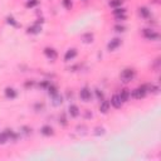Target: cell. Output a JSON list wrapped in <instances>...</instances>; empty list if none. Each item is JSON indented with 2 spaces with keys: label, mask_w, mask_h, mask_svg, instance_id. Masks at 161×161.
Returning a JSON list of instances; mask_svg holds the SVG:
<instances>
[{
  "label": "cell",
  "mask_w": 161,
  "mask_h": 161,
  "mask_svg": "<svg viewBox=\"0 0 161 161\" xmlns=\"http://www.w3.org/2000/svg\"><path fill=\"white\" fill-rule=\"evenodd\" d=\"M135 75H136V70H135V69H132V68H125V69L121 72L120 78H121L122 82L127 83V82H131V80L135 78Z\"/></svg>",
  "instance_id": "6da1fadb"
},
{
  "label": "cell",
  "mask_w": 161,
  "mask_h": 161,
  "mask_svg": "<svg viewBox=\"0 0 161 161\" xmlns=\"http://www.w3.org/2000/svg\"><path fill=\"white\" fill-rule=\"evenodd\" d=\"M146 93H147V88H146V84H142V86L135 88L134 91H132L131 96L134 97L135 99H141L146 96Z\"/></svg>",
  "instance_id": "7a4b0ae2"
},
{
  "label": "cell",
  "mask_w": 161,
  "mask_h": 161,
  "mask_svg": "<svg viewBox=\"0 0 161 161\" xmlns=\"http://www.w3.org/2000/svg\"><path fill=\"white\" fill-rule=\"evenodd\" d=\"M79 97H80V99H82L83 102H89L92 99L91 89H89L88 87H83L82 89H80V92H79Z\"/></svg>",
  "instance_id": "3957f363"
},
{
  "label": "cell",
  "mask_w": 161,
  "mask_h": 161,
  "mask_svg": "<svg viewBox=\"0 0 161 161\" xmlns=\"http://www.w3.org/2000/svg\"><path fill=\"white\" fill-rule=\"evenodd\" d=\"M142 34H144V37L147 40H157L159 38H160V35L155 30H152V29H144L142 30Z\"/></svg>",
  "instance_id": "277c9868"
},
{
  "label": "cell",
  "mask_w": 161,
  "mask_h": 161,
  "mask_svg": "<svg viewBox=\"0 0 161 161\" xmlns=\"http://www.w3.org/2000/svg\"><path fill=\"white\" fill-rule=\"evenodd\" d=\"M121 44H122V40L120 39V38H113V39L110 42V43H108L107 49L110 50V52H113V50H116Z\"/></svg>",
  "instance_id": "5b68a950"
},
{
  "label": "cell",
  "mask_w": 161,
  "mask_h": 161,
  "mask_svg": "<svg viewBox=\"0 0 161 161\" xmlns=\"http://www.w3.org/2000/svg\"><path fill=\"white\" fill-rule=\"evenodd\" d=\"M44 54L47 55V58L50 59V60H55L57 57H58L57 50L54 48H50V47H47V48H44Z\"/></svg>",
  "instance_id": "8992f818"
},
{
  "label": "cell",
  "mask_w": 161,
  "mask_h": 161,
  "mask_svg": "<svg viewBox=\"0 0 161 161\" xmlns=\"http://www.w3.org/2000/svg\"><path fill=\"white\" fill-rule=\"evenodd\" d=\"M75 57H77V49H75V48H70V49H68L67 52H65L64 60H65V62H69V60H73Z\"/></svg>",
  "instance_id": "52a82bcc"
},
{
  "label": "cell",
  "mask_w": 161,
  "mask_h": 161,
  "mask_svg": "<svg viewBox=\"0 0 161 161\" xmlns=\"http://www.w3.org/2000/svg\"><path fill=\"white\" fill-rule=\"evenodd\" d=\"M110 103H111V105L115 107V108H121L122 105H124V102L121 101V98H120V96H118V94H113Z\"/></svg>",
  "instance_id": "ba28073f"
},
{
  "label": "cell",
  "mask_w": 161,
  "mask_h": 161,
  "mask_svg": "<svg viewBox=\"0 0 161 161\" xmlns=\"http://www.w3.org/2000/svg\"><path fill=\"white\" fill-rule=\"evenodd\" d=\"M40 134L44 135V136H53L54 135V130H53V127H52V126L45 125V126H43L40 129Z\"/></svg>",
  "instance_id": "9c48e42d"
},
{
  "label": "cell",
  "mask_w": 161,
  "mask_h": 161,
  "mask_svg": "<svg viewBox=\"0 0 161 161\" xmlns=\"http://www.w3.org/2000/svg\"><path fill=\"white\" fill-rule=\"evenodd\" d=\"M110 106H111L110 101L103 99V101H101V105H99V112H101V113H107L108 111H110Z\"/></svg>",
  "instance_id": "30bf717a"
},
{
  "label": "cell",
  "mask_w": 161,
  "mask_h": 161,
  "mask_svg": "<svg viewBox=\"0 0 161 161\" xmlns=\"http://www.w3.org/2000/svg\"><path fill=\"white\" fill-rule=\"evenodd\" d=\"M120 96V98H121V101L122 102H127L130 99V97H131V92H130V89H127V88H124L121 91V93L118 94Z\"/></svg>",
  "instance_id": "8fae6325"
},
{
  "label": "cell",
  "mask_w": 161,
  "mask_h": 161,
  "mask_svg": "<svg viewBox=\"0 0 161 161\" xmlns=\"http://www.w3.org/2000/svg\"><path fill=\"white\" fill-rule=\"evenodd\" d=\"M17 96H18V92H17L14 88H12V87H6V88H5V97H6V98L14 99Z\"/></svg>",
  "instance_id": "7c38bea8"
},
{
  "label": "cell",
  "mask_w": 161,
  "mask_h": 161,
  "mask_svg": "<svg viewBox=\"0 0 161 161\" xmlns=\"http://www.w3.org/2000/svg\"><path fill=\"white\" fill-rule=\"evenodd\" d=\"M68 112H69L70 117H78L79 116V108H78V106H75V105H70L68 107Z\"/></svg>",
  "instance_id": "4fadbf2b"
},
{
  "label": "cell",
  "mask_w": 161,
  "mask_h": 161,
  "mask_svg": "<svg viewBox=\"0 0 161 161\" xmlns=\"http://www.w3.org/2000/svg\"><path fill=\"white\" fill-rule=\"evenodd\" d=\"M42 32V27L38 24V23H35V24H33L32 27L28 28V33L29 34H38V33Z\"/></svg>",
  "instance_id": "5bb4252c"
},
{
  "label": "cell",
  "mask_w": 161,
  "mask_h": 161,
  "mask_svg": "<svg viewBox=\"0 0 161 161\" xmlns=\"http://www.w3.org/2000/svg\"><path fill=\"white\" fill-rule=\"evenodd\" d=\"M52 98H53V105L54 106H59L60 103L63 102V97L60 96L59 93H57V94H54V96H52Z\"/></svg>",
  "instance_id": "9a60e30c"
},
{
  "label": "cell",
  "mask_w": 161,
  "mask_h": 161,
  "mask_svg": "<svg viewBox=\"0 0 161 161\" xmlns=\"http://www.w3.org/2000/svg\"><path fill=\"white\" fill-rule=\"evenodd\" d=\"M139 14L142 18H149L150 17V10L147 8H145V6H141L140 9H139Z\"/></svg>",
  "instance_id": "2e32d148"
},
{
  "label": "cell",
  "mask_w": 161,
  "mask_h": 161,
  "mask_svg": "<svg viewBox=\"0 0 161 161\" xmlns=\"http://www.w3.org/2000/svg\"><path fill=\"white\" fill-rule=\"evenodd\" d=\"M47 91H48L49 96H54V94L58 93V89H57V87L54 86V84H49V86L47 87Z\"/></svg>",
  "instance_id": "e0dca14e"
},
{
  "label": "cell",
  "mask_w": 161,
  "mask_h": 161,
  "mask_svg": "<svg viewBox=\"0 0 161 161\" xmlns=\"http://www.w3.org/2000/svg\"><path fill=\"white\" fill-rule=\"evenodd\" d=\"M108 4H110L111 8H120V6H122V4H124V0H111Z\"/></svg>",
  "instance_id": "ac0fdd59"
},
{
  "label": "cell",
  "mask_w": 161,
  "mask_h": 161,
  "mask_svg": "<svg viewBox=\"0 0 161 161\" xmlns=\"http://www.w3.org/2000/svg\"><path fill=\"white\" fill-rule=\"evenodd\" d=\"M82 39L86 42V43H91V42L93 40V34L92 33H86V34L82 35Z\"/></svg>",
  "instance_id": "d6986e66"
},
{
  "label": "cell",
  "mask_w": 161,
  "mask_h": 161,
  "mask_svg": "<svg viewBox=\"0 0 161 161\" xmlns=\"http://www.w3.org/2000/svg\"><path fill=\"white\" fill-rule=\"evenodd\" d=\"M146 88H147V92H152V93L159 92V87L155 86V84H146Z\"/></svg>",
  "instance_id": "ffe728a7"
},
{
  "label": "cell",
  "mask_w": 161,
  "mask_h": 161,
  "mask_svg": "<svg viewBox=\"0 0 161 161\" xmlns=\"http://www.w3.org/2000/svg\"><path fill=\"white\" fill-rule=\"evenodd\" d=\"M94 93H96V97H97L98 101H103V99H105V94H103V92L101 91V89L96 88L94 89Z\"/></svg>",
  "instance_id": "44dd1931"
},
{
  "label": "cell",
  "mask_w": 161,
  "mask_h": 161,
  "mask_svg": "<svg viewBox=\"0 0 161 161\" xmlns=\"http://www.w3.org/2000/svg\"><path fill=\"white\" fill-rule=\"evenodd\" d=\"M39 4V0H28L27 1V8H34Z\"/></svg>",
  "instance_id": "7402d4cb"
},
{
  "label": "cell",
  "mask_w": 161,
  "mask_h": 161,
  "mask_svg": "<svg viewBox=\"0 0 161 161\" xmlns=\"http://www.w3.org/2000/svg\"><path fill=\"white\" fill-rule=\"evenodd\" d=\"M120 14H126V9L125 8H115L113 10V15H120Z\"/></svg>",
  "instance_id": "603a6c76"
},
{
  "label": "cell",
  "mask_w": 161,
  "mask_h": 161,
  "mask_svg": "<svg viewBox=\"0 0 161 161\" xmlns=\"http://www.w3.org/2000/svg\"><path fill=\"white\" fill-rule=\"evenodd\" d=\"M8 140L9 139H8V136H6L5 132H1V134H0V144H5Z\"/></svg>",
  "instance_id": "cb8c5ba5"
},
{
  "label": "cell",
  "mask_w": 161,
  "mask_h": 161,
  "mask_svg": "<svg viewBox=\"0 0 161 161\" xmlns=\"http://www.w3.org/2000/svg\"><path fill=\"white\" fill-rule=\"evenodd\" d=\"M63 5L65 9H72V1L70 0H63Z\"/></svg>",
  "instance_id": "d4e9b609"
},
{
  "label": "cell",
  "mask_w": 161,
  "mask_h": 161,
  "mask_svg": "<svg viewBox=\"0 0 161 161\" xmlns=\"http://www.w3.org/2000/svg\"><path fill=\"white\" fill-rule=\"evenodd\" d=\"M115 18H116L117 22H122V20H125V19H126V14H120V15H115Z\"/></svg>",
  "instance_id": "484cf974"
},
{
  "label": "cell",
  "mask_w": 161,
  "mask_h": 161,
  "mask_svg": "<svg viewBox=\"0 0 161 161\" xmlns=\"http://www.w3.org/2000/svg\"><path fill=\"white\" fill-rule=\"evenodd\" d=\"M125 29H126V28H125L124 25H120V24H118V25H115V30H116V32L122 33V32H125Z\"/></svg>",
  "instance_id": "4316f807"
},
{
  "label": "cell",
  "mask_w": 161,
  "mask_h": 161,
  "mask_svg": "<svg viewBox=\"0 0 161 161\" xmlns=\"http://www.w3.org/2000/svg\"><path fill=\"white\" fill-rule=\"evenodd\" d=\"M8 23H9V24H13L14 27L17 25V22H15V19H14L13 17H8Z\"/></svg>",
  "instance_id": "83f0119b"
},
{
  "label": "cell",
  "mask_w": 161,
  "mask_h": 161,
  "mask_svg": "<svg viewBox=\"0 0 161 161\" xmlns=\"http://www.w3.org/2000/svg\"><path fill=\"white\" fill-rule=\"evenodd\" d=\"M59 122H60V124H62L63 126H65V125H67V120H65V117H64V115H62V118H60V117H59Z\"/></svg>",
  "instance_id": "f1b7e54d"
}]
</instances>
